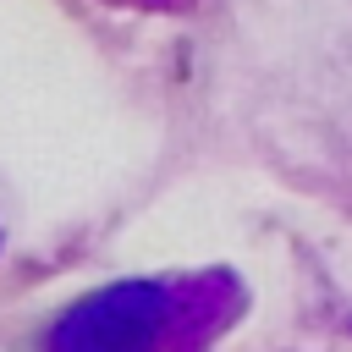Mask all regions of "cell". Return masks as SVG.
Here are the masks:
<instances>
[{
    "label": "cell",
    "instance_id": "cell-1",
    "mask_svg": "<svg viewBox=\"0 0 352 352\" xmlns=\"http://www.w3.org/2000/svg\"><path fill=\"white\" fill-rule=\"evenodd\" d=\"M170 324V297L154 280H121L60 314L50 352H154Z\"/></svg>",
    "mask_w": 352,
    "mask_h": 352
}]
</instances>
